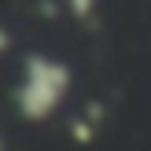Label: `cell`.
<instances>
[{"instance_id":"1","label":"cell","mask_w":151,"mask_h":151,"mask_svg":"<svg viewBox=\"0 0 151 151\" xmlns=\"http://www.w3.org/2000/svg\"><path fill=\"white\" fill-rule=\"evenodd\" d=\"M70 66L63 59L41 55V52H29L22 59V78L15 88V107L26 122H44L48 114H55L59 103L70 92Z\"/></svg>"},{"instance_id":"2","label":"cell","mask_w":151,"mask_h":151,"mask_svg":"<svg viewBox=\"0 0 151 151\" xmlns=\"http://www.w3.org/2000/svg\"><path fill=\"white\" fill-rule=\"evenodd\" d=\"M70 137L74 140H78V144H92V140H96V122H92V118H74V122H70Z\"/></svg>"},{"instance_id":"3","label":"cell","mask_w":151,"mask_h":151,"mask_svg":"<svg viewBox=\"0 0 151 151\" xmlns=\"http://www.w3.org/2000/svg\"><path fill=\"white\" fill-rule=\"evenodd\" d=\"M66 4H70V11L78 15V19H88V15H92V4H96V0H66Z\"/></svg>"},{"instance_id":"4","label":"cell","mask_w":151,"mask_h":151,"mask_svg":"<svg viewBox=\"0 0 151 151\" xmlns=\"http://www.w3.org/2000/svg\"><path fill=\"white\" fill-rule=\"evenodd\" d=\"M7 48H11V33H7V29L4 26H0V55H4V52Z\"/></svg>"},{"instance_id":"5","label":"cell","mask_w":151,"mask_h":151,"mask_svg":"<svg viewBox=\"0 0 151 151\" xmlns=\"http://www.w3.org/2000/svg\"><path fill=\"white\" fill-rule=\"evenodd\" d=\"M0 151H4V140H0Z\"/></svg>"}]
</instances>
